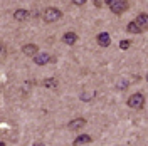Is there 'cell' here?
Listing matches in <instances>:
<instances>
[{"label": "cell", "instance_id": "cell-1", "mask_svg": "<svg viewBox=\"0 0 148 146\" xmlns=\"http://www.w3.org/2000/svg\"><path fill=\"white\" fill-rule=\"evenodd\" d=\"M108 5H110L113 14H123L130 9L128 0H108Z\"/></svg>", "mask_w": 148, "mask_h": 146}, {"label": "cell", "instance_id": "cell-2", "mask_svg": "<svg viewBox=\"0 0 148 146\" xmlns=\"http://www.w3.org/2000/svg\"><path fill=\"white\" fill-rule=\"evenodd\" d=\"M143 104H145V98H143V94H140V92H135V94H131L128 98V106L133 108V109H141Z\"/></svg>", "mask_w": 148, "mask_h": 146}, {"label": "cell", "instance_id": "cell-3", "mask_svg": "<svg viewBox=\"0 0 148 146\" xmlns=\"http://www.w3.org/2000/svg\"><path fill=\"white\" fill-rule=\"evenodd\" d=\"M61 17H62V12L56 7H49V9L44 10V20L46 22H57Z\"/></svg>", "mask_w": 148, "mask_h": 146}, {"label": "cell", "instance_id": "cell-4", "mask_svg": "<svg viewBox=\"0 0 148 146\" xmlns=\"http://www.w3.org/2000/svg\"><path fill=\"white\" fill-rule=\"evenodd\" d=\"M52 61V57L49 54H46V52H40V54H37L36 55V59H34V62H36L37 65H46V64H49Z\"/></svg>", "mask_w": 148, "mask_h": 146}, {"label": "cell", "instance_id": "cell-5", "mask_svg": "<svg viewBox=\"0 0 148 146\" xmlns=\"http://www.w3.org/2000/svg\"><path fill=\"white\" fill-rule=\"evenodd\" d=\"M62 42H64L66 46H74L77 42V34L76 32H66L64 35H62Z\"/></svg>", "mask_w": 148, "mask_h": 146}, {"label": "cell", "instance_id": "cell-6", "mask_svg": "<svg viewBox=\"0 0 148 146\" xmlns=\"http://www.w3.org/2000/svg\"><path fill=\"white\" fill-rule=\"evenodd\" d=\"M135 22L140 25V29H141L143 32H145V30H148V14H140Z\"/></svg>", "mask_w": 148, "mask_h": 146}, {"label": "cell", "instance_id": "cell-7", "mask_svg": "<svg viewBox=\"0 0 148 146\" xmlns=\"http://www.w3.org/2000/svg\"><path fill=\"white\" fill-rule=\"evenodd\" d=\"M98 44L101 47H108L111 44V37H110V34L108 32H101L99 35H98Z\"/></svg>", "mask_w": 148, "mask_h": 146}, {"label": "cell", "instance_id": "cell-8", "mask_svg": "<svg viewBox=\"0 0 148 146\" xmlns=\"http://www.w3.org/2000/svg\"><path fill=\"white\" fill-rule=\"evenodd\" d=\"M84 126H86V119H83V118L73 119V121H69V124H67L69 129H79V128H84Z\"/></svg>", "mask_w": 148, "mask_h": 146}, {"label": "cell", "instance_id": "cell-9", "mask_svg": "<svg viewBox=\"0 0 148 146\" xmlns=\"http://www.w3.org/2000/svg\"><path fill=\"white\" fill-rule=\"evenodd\" d=\"M91 141H92V138L89 134H81V136H77L74 139V146H83L86 143H91Z\"/></svg>", "mask_w": 148, "mask_h": 146}, {"label": "cell", "instance_id": "cell-10", "mask_svg": "<svg viewBox=\"0 0 148 146\" xmlns=\"http://www.w3.org/2000/svg\"><path fill=\"white\" fill-rule=\"evenodd\" d=\"M14 18L18 20V22H22V20L29 18V12L27 10H24V9H17L15 12H14Z\"/></svg>", "mask_w": 148, "mask_h": 146}, {"label": "cell", "instance_id": "cell-11", "mask_svg": "<svg viewBox=\"0 0 148 146\" xmlns=\"http://www.w3.org/2000/svg\"><path fill=\"white\" fill-rule=\"evenodd\" d=\"M37 50H39V49H37L36 44H27V46L22 47V52H24L25 55H36Z\"/></svg>", "mask_w": 148, "mask_h": 146}, {"label": "cell", "instance_id": "cell-12", "mask_svg": "<svg viewBox=\"0 0 148 146\" xmlns=\"http://www.w3.org/2000/svg\"><path fill=\"white\" fill-rule=\"evenodd\" d=\"M126 29H128L130 34H141V32H143V30L140 29V25L136 24V22H130L128 25H126Z\"/></svg>", "mask_w": 148, "mask_h": 146}, {"label": "cell", "instance_id": "cell-13", "mask_svg": "<svg viewBox=\"0 0 148 146\" xmlns=\"http://www.w3.org/2000/svg\"><path fill=\"white\" fill-rule=\"evenodd\" d=\"M44 86H46V87H56V86H57V81H56V79H46V81H44Z\"/></svg>", "mask_w": 148, "mask_h": 146}, {"label": "cell", "instance_id": "cell-14", "mask_svg": "<svg viewBox=\"0 0 148 146\" xmlns=\"http://www.w3.org/2000/svg\"><path fill=\"white\" fill-rule=\"evenodd\" d=\"M130 46H131V42H130V40H121V42H120V47L123 49V50L130 49Z\"/></svg>", "mask_w": 148, "mask_h": 146}, {"label": "cell", "instance_id": "cell-15", "mask_svg": "<svg viewBox=\"0 0 148 146\" xmlns=\"http://www.w3.org/2000/svg\"><path fill=\"white\" fill-rule=\"evenodd\" d=\"M73 3H74V5H83L84 0H73Z\"/></svg>", "mask_w": 148, "mask_h": 146}, {"label": "cell", "instance_id": "cell-16", "mask_svg": "<svg viewBox=\"0 0 148 146\" xmlns=\"http://www.w3.org/2000/svg\"><path fill=\"white\" fill-rule=\"evenodd\" d=\"M118 87H120V89H126L128 86H126V82H121V84H118Z\"/></svg>", "mask_w": 148, "mask_h": 146}, {"label": "cell", "instance_id": "cell-17", "mask_svg": "<svg viewBox=\"0 0 148 146\" xmlns=\"http://www.w3.org/2000/svg\"><path fill=\"white\" fill-rule=\"evenodd\" d=\"M32 146H46V145H44L42 141H36V143H34V145H32Z\"/></svg>", "mask_w": 148, "mask_h": 146}, {"label": "cell", "instance_id": "cell-18", "mask_svg": "<svg viewBox=\"0 0 148 146\" xmlns=\"http://www.w3.org/2000/svg\"><path fill=\"white\" fill-rule=\"evenodd\" d=\"M0 146H5V143H3V141H2V143H0Z\"/></svg>", "mask_w": 148, "mask_h": 146}, {"label": "cell", "instance_id": "cell-19", "mask_svg": "<svg viewBox=\"0 0 148 146\" xmlns=\"http://www.w3.org/2000/svg\"><path fill=\"white\" fill-rule=\"evenodd\" d=\"M147 82H148V74H147Z\"/></svg>", "mask_w": 148, "mask_h": 146}]
</instances>
